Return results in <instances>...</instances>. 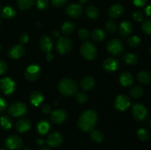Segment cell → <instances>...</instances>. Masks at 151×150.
<instances>
[{
	"mask_svg": "<svg viewBox=\"0 0 151 150\" xmlns=\"http://www.w3.org/2000/svg\"><path fill=\"white\" fill-rule=\"evenodd\" d=\"M97 114L94 110H87L80 116L78 126L80 129L86 132H90L95 128L97 122Z\"/></svg>",
	"mask_w": 151,
	"mask_h": 150,
	"instance_id": "obj_1",
	"label": "cell"
},
{
	"mask_svg": "<svg viewBox=\"0 0 151 150\" xmlns=\"http://www.w3.org/2000/svg\"><path fill=\"white\" fill-rule=\"evenodd\" d=\"M58 90L60 94L66 96L74 95L78 90V85L74 79L63 78L59 82Z\"/></svg>",
	"mask_w": 151,
	"mask_h": 150,
	"instance_id": "obj_2",
	"label": "cell"
},
{
	"mask_svg": "<svg viewBox=\"0 0 151 150\" xmlns=\"http://www.w3.org/2000/svg\"><path fill=\"white\" fill-rule=\"evenodd\" d=\"M80 53L86 60H94L97 54V48L91 41H85L81 44V48H80Z\"/></svg>",
	"mask_w": 151,
	"mask_h": 150,
	"instance_id": "obj_3",
	"label": "cell"
},
{
	"mask_svg": "<svg viewBox=\"0 0 151 150\" xmlns=\"http://www.w3.org/2000/svg\"><path fill=\"white\" fill-rule=\"evenodd\" d=\"M131 113L137 121H143L146 119L147 116V110L144 104L141 103H136L133 105L131 109Z\"/></svg>",
	"mask_w": 151,
	"mask_h": 150,
	"instance_id": "obj_4",
	"label": "cell"
},
{
	"mask_svg": "<svg viewBox=\"0 0 151 150\" xmlns=\"http://www.w3.org/2000/svg\"><path fill=\"white\" fill-rule=\"evenodd\" d=\"M107 50L109 53L115 56H119L124 51V46L121 41L118 38H113L107 43Z\"/></svg>",
	"mask_w": 151,
	"mask_h": 150,
	"instance_id": "obj_5",
	"label": "cell"
},
{
	"mask_svg": "<svg viewBox=\"0 0 151 150\" xmlns=\"http://www.w3.org/2000/svg\"><path fill=\"white\" fill-rule=\"evenodd\" d=\"M27 112V107L23 102H15L10 106L8 109L9 114L15 118L22 117Z\"/></svg>",
	"mask_w": 151,
	"mask_h": 150,
	"instance_id": "obj_6",
	"label": "cell"
},
{
	"mask_svg": "<svg viewBox=\"0 0 151 150\" xmlns=\"http://www.w3.org/2000/svg\"><path fill=\"white\" fill-rule=\"evenodd\" d=\"M73 43L72 41L68 37H60L56 46V49L58 52L60 54H66L71 51Z\"/></svg>",
	"mask_w": 151,
	"mask_h": 150,
	"instance_id": "obj_7",
	"label": "cell"
},
{
	"mask_svg": "<svg viewBox=\"0 0 151 150\" xmlns=\"http://www.w3.org/2000/svg\"><path fill=\"white\" fill-rule=\"evenodd\" d=\"M22 140L19 135H10L4 140V145L10 150H19L22 146Z\"/></svg>",
	"mask_w": 151,
	"mask_h": 150,
	"instance_id": "obj_8",
	"label": "cell"
},
{
	"mask_svg": "<svg viewBox=\"0 0 151 150\" xmlns=\"http://www.w3.org/2000/svg\"><path fill=\"white\" fill-rule=\"evenodd\" d=\"M41 74V69L38 65L32 64L28 66L24 71V76L28 81L33 82L39 78Z\"/></svg>",
	"mask_w": 151,
	"mask_h": 150,
	"instance_id": "obj_9",
	"label": "cell"
},
{
	"mask_svg": "<svg viewBox=\"0 0 151 150\" xmlns=\"http://www.w3.org/2000/svg\"><path fill=\"white\" fill-rule=\"evenodd\" d=\"M131 100L129 97L125 94H120L116 97L114 100V107L119 111H125L130 107Z\"/></svg>",
	"mask_w": 151,
	"mask_h": 150,
	"instance_id": "obj_10",
	"label": "cell"
},
{
	"mask_svg": "<svg viewBox=\"0 0 151 150\" xmlns=\"http://www.w3.org/2000/svg\"><path fill=\"white\" fill-rule=\"evenodd\" d=\"M0 88L5 95H10L15 91V82L11 78L5 77L0 80Z\"/></svg>",
	"mask_w": 151,
	"mask_h": 150,
	"instance_id": "obj_11",
	"label": "cell"
},
{
	"mask_svg": "<svg viewBox=\"0 0 151 150\" xmlns=\"http://www.w3.org/2000/svg\"><path fill=\"white\" fill-rule=\"evenodd\" d=\"M65 13L72 19H78L83 13V7L81 4H71L65 8Z\"/></svg>",
	"mask_w": 151,
	"mask_h": 150,
	"instance_id": "obj_12",
	"label": "cell"
},
{
	"mask_svg": "<svg viewBox=\"0 0 151 150\" xmlns=\"http://www.w3.org/2000/svg\"><path fill=\"white\" fill-rule=\"evenodd\" d=\"M119 67V60L114 57H108L103 61V68L106 72L111 73L115 71Z\"/></svg>",
	"mask_w": 151,
	"mask_h": 150,
	"instance_id": "obj_13",
	"label": "cell"
},
{
	"mask_svg": "<svg viewBox=\"0 0 151 150\" xmlns=\"http://www.w3.org/2000/svg\"><path fill=\"white\" fill-rule=\"evenodd\" d=\"M67 119V113L63 109L53 110L51 113V120L56 124H61Z\"/></svg>",
	"mask_w": 151,
	"mask_h": 150,
	"instance_id": "obj_14",
	"label": "cell"
},
{
	"mask_svg": "<svg viewBox=\"0 0 151 150\" xmlns=\"http://www.w3.org/2000/svg\"><path fill=\"white\" fill-rule=\"evenodd\" d=\"M25 51L26 49L22 44H16L10 49L8 51V56L11 59H19L24 55Z\"/></svg>",
	"mask_w": 151,
	"mask_h": 150,
	"instance_id": "obj_15",
	"label": "cell"
},
{
	"mask_svg": "<svg viewBox=\"0 0 151 150\" xmlns=\"http://www.w3.org/2000/svg\"><path fill=\"white\" fill-rule=\"evenodd\" d=\"M63 142V136L58 132H52L47 139V143L52 147H58Z\"/></svg>",
	"mask_w": 151,
	"mask_h": 150,
	"instance_id": "obj_16",
	"label": "cell"
},
{
	"mask_svg": "<svg viewBox=\"0 0 151 150\" xmlns=\"http://www.w3.org/2000/svg\"><path fill=\"white\" fill-rule=\"evenodd\" d=\"M32 124L30 121L27 119H19L16 124V130L21 133H24L30 129Z\"/></svg>",
	"mask_w": 151,
	"mask_h": 150,
	"instance_id": "obj_17",
	"label": "cell"
},
{
	"mask_svg": "<svg viewBox=\"0 0 151 150\" xmlns=\"http://www.w3.org/2000/svg\"><path fill=\"white\" fill-rule=\"evenodd\" d=\"M124 12V8L121 4H114L111 6L108 10V15L112 19H117L120 17Z\"/></svg>",
	"mask_w": 151,
	"mask_h": 150,
	"instance_id": "obj_18",
	"label": "cell"
},
{
	"mask_svg": "<svg viewBox=\"0 0 151 150\" xmlns=\"http://www.w3.org/2000/svg\"><path fill=\"white\" fill-rule=\"evenodd\" d=\"M133 29L132 24L129 21H123L119 25V33L122 38H127L131 33Z\"/></svg>",
	"mask_w": 151,
	"mask_h": 150,
	"instance_id": "obj_19",
	"label": "cell"
},
{
	"mask_svg": "<svg viewBox=\"0 0 151 150\" xmlns=\"http://www.w3.org/2000/svg\"><path fill=\"white\" fill-rule=\"evenodd\" d=\"M119 82L124 87H130L134 83L133 75L128 71L122 72L119 76Z\"/></svg>",
	"mask_w": 151,
	"mask_h": 150,
	"instance_id": "obj_20",
	"label": "cell"
},
{
	"mask_svg": "<svg viewBox=\"0 0 151 150\" xmlns=\"http://www.w3.org/2000/svg\"><path fill=\"white\" fill-rule=\"evenodd\" d=\"M39 46L41 49L44 52H50L53 46V42L51 38L48 36H44L39 41Z\"/></svg>",
	"mask_w": 151,
	"mask_h": 150,
	"instance_id": "obj_21",
	"label": "cell"
},
{
	"mask_svg": "<svg viewBox=\"0 0 151 150\" xmlns=\"http://www.w3.org/2000/svg\"><path fill=\"white\" fill-rule=\"evenodd\" d=\"M44 99L42 94L38 91H33L29 95V101L32 105L37 106L39 105Z\"/></svg>",
	"mask_w": 151,
	"mask_h": 150,
	"instance_id": "obj_22",
	"label": "cell"
},
{
	"mask_svg": "<svg viewBox=\"0 0 151 150\" xmlns=\"http://www.w3.org/2000/svg\"><path fill=\"white\" fill-rule=\"evenodd\" d=\"M95 85V80L91 76H86L82 79L81 82V86L85 91H89L92 89Z\"/></svg>",
	"mask_w": 151,
	"mask_h": 150,
	"instance_id": "obj_23",
	"label": "cell"
},
{
	"mask_svg": "<svg viewBox=\"0 0 151 150\" xmlns=\"http://www.w3.org/2000/svg\"><path fill=\"white\" fill-rule=\"evenodd\" d=\"M137 80L139 82L144 85H147L151 82V73L147 71H142L137 74Z\"/></svg>",
	"mask_w": 151,
	"mask_h": 150,
	"instance_id": "obj_24",
	"label": "cell"
},
{
	"mask_svg": "<svg viewBox=\"0 0 151 150\" xmlns=\"http://www.w3.org/2000/svg\"><path fill=\"white\" fill-rule=\"evenodd\" d=\"M50 128V124L47 120L43 119L38 123L37 125V131L39 134L44 135L49 132Z\"/></svg>",
	"mask_w": 151,
	"mask_h": 150,
	"instance_id": "obj_25",
	"label": "cell"
},
{
	"mask_svg": "<svg viewBox=\"0 0 151 150\" xmlns=\"http://www.w3.org/2000/svg\"><path fill=\"white\" fill-rule=\"evenodd\" d=\"M91 38L97 42H101V41H104L105 38H106V33L103 29L97 28L93 30L92 33H91Z\"/></svg>",
	"mask_w": 151,
	"mask_h": 150,
	"instance_id": "obj_26",
	"label": "cell"
},
{
	"mask_svg": "<svg viewBox=\"0 0 151 150\" xmlns=\"http://www.w3.org/2000/svg\"><path fill=\"white\" fill-rule=\"evenodd\" d=\"M16 14V11L13 7L10 6H6L1 10V17L5 19H13Z\"/></svg>",
	"mask_w": 151,
	"mask_h": 150,
	"instance_id": "obj_27",
	"label": "cell"
},
{
	"mask_svg": "<svg viewBox=\"0 0 151 150\" xmlns=\"http://www.w3.org/2000/svg\"><path fill=\"white\" fill-rule=\"evenodd\" d=\"M86 14L89 19L95 20L100 16V11L96 7L93 5H89L86 8Z\"/></svg>",
	"mask_w": 151,
	"mask_h": 150,
	"instance_id": "obj_28",
	"label": "cell"
},
{
	"mask_svg": "<svg viewBox=\"0 0 151 150\" xmlns=\"http://www.w3.org/2000/svg\"><path fill=\"white\" fill-rule=\"evenodd\" d=\"M75 25L73 22L72 21H67L64 22L61 26V32L66 35H71L72 32L75 31Z\"/></svg>",
	"mask_w": 151,
	"mask_h": 150,
	"instance_id": "obj_29",
	"label": "cell"
},
{
	"mask_svg": "<svg viewBox=\"0 0 151 150\" xmlns=\"http://www.w3.org/2000/svg\"><path fill=\"white\" fill-rule=\"evenodd\" d=\"M123 60L126 64L133 66V65L137 64L139 58L138 56L134 53H127V54H124Z\"/></svg>",
	"mask_w": 151,
	"mask_h": 150,
	"instance_id": "obj_30",
	"label": "cell"
},
{
	"mask_svg": "<svg viewBox=\"0 0 151 150\" xmlns=\"http://www.w3.org/2000/svg\"><path fill=\"white\" fill-rule=\"evenodd\" d=\"M0 126L1 129L4 130H8L12 126V121L10 116H1L0 118Z\"/></svg>",
	"mask_w": 151,
	"mask_h": 150,
	"instance_id": "obj_31",
	"label": "cell"
},
{
	"mask_svg": "<svg viewBox=\"0 0 151 150\" xmlns=\"http://www.w3.org/2000/svg\"><path fill=\"white\" fill-rule=\"evenodd\" d=\"M144 94V89L141 86H134L130 90L129 94L132 98L139 99Z\"/></svg>",
	"mask_w": 151,
	"mask_h": 150,
	"instance_id": "obj_32",
	"label": "cell"
},
{
	"mask_svg": "<svg viewBox=\"0 0 151 150\" xmlns=\"http://www.w3.org/2000/svg\"><path fill=\"white\" fill-rule=\"evenodd\" d=\"M34 3V0H17V5L22 10H27L30 8Z\"/></svg>",
	"mask_w": 151,
	"mask_h": 150,
	"instance_id": "obj_33",
	"label": "cell"
},
{
	"mask_svg": "<svg viewBox=\"0 0 151 150\" xmlns=\"http://www.w3.org/2000/svg\"><path fill=\"white\" fill-rule=\"evenodd\" d=\"M91 138L94 142L101 143L104 139V135L101 131L94 129L91 132Z\"/></svg>",
	"mask_w": 151,
	"mask_h": 150,
	"instance_id": "obj_34",
	"label": "cell"
},
{
	"mask_svg": "<svg viewBox=\"0 0 151 150\" xmlns=\"http://www.w3.org/2000/svg\"><path fill=\"white\" fill-rule=\"evenodd\" d=\"M127 44L131 47H134V48L138 47L141 44V39H140L139 37L134 35V36H132L128 38V41H127Z\"/></svg>",
	"mask_w": 151,
	"mask_h": 150,
	"instance_id": "obj_35",
	"label": "cell"
},
{
	"mask_svg": "<svg viewBox=\"0 0 151 150\" xmlns=\"http://www.w3.org/2000/svg\"><path fill=\"white\" fill-rule=\"evenodd\" d=\"M142 29L145 34L151 35V20L147 19L145 20L142 24Z\"/></svg>",
	"mask_w": 151,
	"mask_h": 150,
	"instance_id": "obj_36",
	"label": "cell"
},
{
	"mask_svg": "<svg viewBox=\"0 0 151 150\" xmlns=\"http://www.w3.org/2000/svg\"><path fill=\"white\" fill-rule=\"evenodd\" d=\"M116 28H117V24L116 22L113 20H109L106 24V29L110 33H114L116 32Z\"/></svg>",
	"mask_w": 151,
	"mask_h": 150,
	"instance_id": "obj_37",
	"label": "cell"
},
{
	"mask_svg": "<svg viewBox=\"0 0 151 150\" xmlns=\"http://www.w3.org/2000/svg\"><path fill=\"white\" fill-rule=\"evenodd\" d=\"M137 137L139 140L142 141H146L149 138V134L147 131L145 129H138L137 132Z\"/></svg>",
	"mask_w": 151,
	"mask_h": 150,
	"instance_id": "obj_38",
	"label": "cell"
},
{
	"mask_svg": "<svg viewBox=\"0 0 151 150\" xmlns=\"http://www.w3.org/2000/svg\"><path fill=\"white\" fill-rule=\"evenodd\" d=\"M49 6V0H37L36 7L37 9L41 11L47 10Z\"/></svg>",
	"mask_w": 151,
	"mask_h": 150,
	"instance_id": "obj_39",
	"label": "cell"
},
{
	"mask_svg": "<svg viewBox=\"0 0 151 150\" xmlns=\"http://www.w3.org/2000/svg\"><path fill=\"white\" fill-rule=\"evenodd\" d=\"M75 99H76V101L80 104H85L88 100V96L85 93L79 92L76 94Z\"/></svg>",
	"mask_w": 151,
	"mask_h": 150,
	"instance_id": "obj_40",
	"label": "cell"
},
{
	"mask_svg": "<svg viewBox=\"0 0 151 150\" xmlns=\"http://www.w3.org/2000/svg\"><path fill=\"white\" fill-rule=\"evenodd\" d=\"M132 18L136 22H141L143 20V14L139 10H134L132 13Z\"/></svg>",
	"mask_w": 151,
	"mask_h": 150,
	"instance_id": "obj_41",
	"label": "cell"
},
{
	"mask_svg": "<svg viewBox=\"0 0 151 150\" xmlns=\"http://www.w3.org/2000/svg\"><path fill=\"white\" fill-rule=\"evenodd\" d=\"M68 0H52V4L56 8H60L67 3Z\"/></svg>",
	"mask_w": 151,
	"mask_h": 150,
	"instance_id": "obj_42",
	"label": "cell"
},
{
	"mask_svg": "<svg viewBox=\"0 0 151 150\" xmlns=\"http://www.w3.org/2000/svg\"><path fill=\"white\" fill-rule=\"evenodd\" d=\"M78 36H79V38H81V40L86 41V40L88 38V36H89L88 31L86 29H84V28L81 29L79 30V32H78Z\"/></svg>",
	"mask_w": 151,
	"mask_h": 150,
	"instance_id": "obj_43",
	"label": "cell"
},
{
	"mask_svg": "<svg viewBox=\"0 0 151 150\" xmlns=\"http://www.w3.org/2000/svg\"><path fill=\"white\" fill-rule=\"evenodd\" d=\"M28 41H29V35L25 33V32H23V33L21 34L20 36H19V42L21 43L22 45V44H27L28 42Z\"/></svg>",
	"mask_w": 151,
	"mask_h": 150,
	"instance_id": "obj_44",
	"label": "cell"
},
{
	"mask_svg": "<svg viewBox=\"0 0 151 150\" xmlns=\"http://www.w3.org/2000/svg\"><path fill=\"white\" fill-rule=\"evenodd\" d=\"M7 70V66L5 62L2 60H0V75L4 74Z\"/></svg>",
	"mask_w": 151,
	"mask_h": 150,
	"instance_id": "obj_45",
	"label": "cell"
},
{
	"mask_svg": "<svg viewBox=\"0 0 151 150\" xmlns=\"http://www.w3.org/2000/svg\"><path fill=\"white\" fill-rule=\"evenodd\" d=\"M133 2H134V5L137 6V7H144L147 2V0H133Z\"/></svg>",
	"mask_w": 151,
	"mask_h": 150,
	"instance_id": "obj_46",
	"label": "cell"
},
{
	"mask_svg": "<svg viewBox=\"0 0 151 150\" xmlns=\"http://www.w3.org/2000/svg\"><path fill=\"white\" fill-rule=\"evenodd\" d=\"M7 106V101L2 97H0V112H3Z\"/></svg>",
	"mask_w": 151,
	"mask_h": 150,
	"instance_id": "obj_47",
	"label": "cell"
},
{
	"mask_svg": "<svg viewBox=\"0 0 151 150\" xmlns=\"http://www.w3.org/2000/svg\"><path fill=\"white\" fill-rule=\"evenodd\" d=\"M41 110H42L43 113H45V114L50 113V112H51V110H52L51 106H50V104H44V106H43L42 109H41Z\"/></svg>",
	"mask_w": 151,
	"mask_h": 150,
	"instance_id": "obj_48",
	"label": "cell"
},
{
	"mask_svg": "<svg viewBox=\"0 0 151 150\" xmlns=\"http://www.w3.org/2000/svg\"><path fill=\"white\" fill-rule=\"evenodd\" d=\"M145 12L146 16H148V17H151V5L147 6L145 10Z\"/></svg>",
	"mask_w": 151,
	"mask_h": 150,
	"instance_id": "obj_49",
	"label": "cell"
},
{
	"mask_svg": "<svg viewBox=\"0 0 151 150\" xmlns=\"http://www.w3.org/2000/svg\"><path fill=\"white\" fill-rule=\"evenodd\" d=\"M52 36L54 37V38H58L60 37V33H59V32L58 30H54L52 32Z\"/></svg>",
	"mask_w": 151,
	"mask_h": 150,
	"instance_id": "obj_50",
	"label": "cell"
},
{
	"mask_svg": "<svg viewBox=\"0 0 151 150\" xmlns=\"http://www.w3.org/2000/svg\"><path fill=\"white\" fill-rule=\"evenodd\" d=\"M53 55L52 54H50V52H48L47 53V57H46V58H47V60H48V61H51V60H53Z\"/></svg>",
	"mask_w": 151,
	"mask_h": 150,
	"instance_id": "obj_51",
	"label": "cell"
},
{
	"mask_svg": "<svg viewBox=\"0 0 151 150\" xmlns=\"http://www.w3.org/2000/svg\"><path fill=\"white\" fill-rule=\"evenodd\" d=\"M36 144L38 146H42L44 144V141L43 139H38L36 141Z\"/></svg>",
	"mask_w": 151,
	"mask_h": 150,
	"instance_id": "obj_52",
	"label": "cell"
},
{
	"mask_svg": "<svg viewBox=\"0 0 151 150\" xmlns=\"http://www.w3.org/2000/svg\"><path fill=\"white\" fill-rule=\"evenodd\" d=\"M39 150H51V149L47 146H42L41 148H40Z\"/></svg>",
	"mask_w": 151,
	"mask_h": 150,
	"instance_id": "obj_53",
	"label": "cell"
},
{
	"mask_svg": "<svg viewBox=\"0 0 151 150\" xmlns=\"http://www.w3.org/2000/svg\"><path fill=\"white\" fill-rule=\"evenodd\" d=\"M88 0H79L80 3H81V4H86V2H88Z\"/></svg>",
	"mask_w": 151,
	"mask_h": 150,
	"instance_id": "obj_54",
	"label": "cell"
},
{
	"mask_svg": "<svg viewBox=\"0 0 151 150\" xmlns=\"http://www.w3.org/2000/svg\"><path fill=\"white\" fill-rule=\"evenodd\" d=\"M149 52H150V54H151V46L149 47Z\"/></svg>",
	"mask_w": 151,
	"mask_h": 150,
	"instance_id": "obj_55",
	"label": "cell"
},
{
	"mask_svg": "<svg viewBox=\"0 0 151 150\" xmlns=\"http://www.w3.org/2000/svg\"><path fill=\"white\" fill-rule=\"evenodd\" d=\"M22 150H30V149H29V148H24V149H23Z\"/></svg>",
	"mask_w": 151,
	"mask_h": 150,
	"instance_id": "obj_56",
	"label": "cell"
},
{
	"mask_svg": "<svg viewBox=\"0 0 151 150\" xmlns=\"http://www.w3.org/2000/svg\"><path fill=\"white\" fill-rule=\"evenodd\" d=\"M149 124H150V126L151 127V119H150V122H149Z\"/></svg>",
	"mask_w": 151,
	"mask_h": 150,
	"instance_id": "obj_57",
	"label": "cell"
},
{
	"mask_svg": "<svg viewBox=\"0 0 151 150\" xmlns=\"http://www.w3.org/2000/svg\"><path fill=\"white\" fill-rule=\"evenodd\" d=\"M1 17H0V25H1Z\"/></svg>",
	"mask_w": 151,
	"mask_h": 150,
	"instance_id": "obj_58",
	"label": "cell"
},
{
	"mask_svg": "<svg viewBox=\"0 0 151 150\" xmlns=\"http://www.w3.org/2000/svg\"><path fill=\"white\" fill-rule=\"evenodd\" d=\"M0 150H5V149H0Z\"/></svg>",
	"mask_w": 151,
	"mask_h": 150,
	"instance_id": "obj_59",
	"label": "cell"
},
{
	"mask_svg": "<svg viewBox=\"0 0 151 150\" xmlns=\"http://www.w3.org/2000/svg\"><path fill=\"white\" fill-rule=\"evenodd\" d=\"M0 51H1V46H0Z\"/></svg>",
	"mask_w": 151,
	"mask_h": 150,
	"instance_id": "obj_60",
	"label": "cell"
},
{
	"mask_svg": "<svg viewBox=\"0 0 151 150\" xmlns=\"http://www.w3.org/2000/svg\"><path fill=\"white\" fill-rule=\"evenodd\" d=\"M0 8H1V4H0Z\"/></svg>",
	"mask_w": 151,
	"mask_h": 150,
	"instance_id": "obj_61",
	"label": "cell"
}]
</instances>
